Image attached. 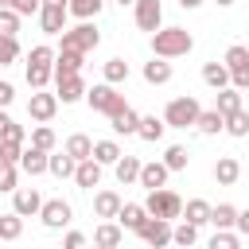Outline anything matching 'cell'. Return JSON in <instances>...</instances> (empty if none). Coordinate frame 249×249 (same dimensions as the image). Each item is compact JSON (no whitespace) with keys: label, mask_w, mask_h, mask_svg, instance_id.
<instances>
[{"label":"cell","mask_w":249,"mask_h":249,"mask_svg":"<svg viewBox=\"0 0 249 249\" xmlns=\"http://www.w3.org/2000/svg\"><path fill=\"white\" fill-rule=\"evenodd\" d=\"M191 47H195V39H191L187 27H160V31H152V51H156V58H179V54H187Z\"/></svg>","instance_id":"obj_1"},{"label":"cell","mask_w":249,"mask_h":249,"mask_svg":"<svg viewBox=\"0 0 249 249\" xmlns=\"http://www.w3.org/2000/svg\"><path fill=\"white\" fill-rule=\"evenodd\" d=\"M198 113H202V105H198V97H191V93H183V97H175V101H167V109H163V124H167V128H195V121H198Z\"/></svg>","instance_id":"obj_2"},{"label":"cell","mask_w":249,"mask_h":249,"mask_svg":"<svg viewBox=\"0 0 249 249\" xmlns=\"http://www.w3.org/2000/svg\"><path fill=\"white\" fill-rule=\"evenodd\" d=\"M144 210L152 214V218H179L183 214V198L175 195V191H167V187H156V191H148V198H144Z\"/></svg>","instance_id":"obj_3"},{"label":"cell","mask_w":249,"mask_h":249,"mask_svg":"<svg viewBox=\"0 0 249 249\" xmlns=\"http://www.w3.org/2000/svg\"><path fill=\"white\" fill-rule=\"evenodd\" d=\"M97 43H101V35H97V27H93L89 19H82L78 27H66V31H62V51H78V54H89Z\"/></svg>","instance_id":"obj_4"},{"label":"cell","mask_w":249,"mask_h":249,"mask_svg":"<svg viewBox=\"0 0 249 249\" xmlns=\"http://www.w3.org/2000/svg\"><path fill=\"white\" fill-rule=\"evenodd\" d=\"M86 101H89V109H93V113H105V117H113V113H121V109H124V97H121V93H117V86H109V82H101V86L86 89Z\"/></svg>","instance_id":"obj_5"},{"label":"cell","mask_w":249,"mask_h":249,"mask_svg":"<svg viewBox=\"0 0 249 249\" xmlns=\"http://www.w3.org/2000/svg\"><path fill=\"white\" fill-rule=\"evenodd\" d=\"M136 233H140V241H144V245H152V249L171 245V222H167V218H152V214H148V218H144V226H140Z\"/></svg>","instance_id":"obj_6"},{"label":"cell","mask_w":249,"mask_h":249,"mask_svg":"<svg viewBox=\"0 0 249 249\" xmlns=\"http://www.w3.org/2000/svg\"><path fill=\"white\" fill-rule=\"evenodd\" d=\"M54 113H58V97H54V93L35 89V93H31V101H27V117H31V121H39V124H47Z\"/></svg>","instance_id":"obj_7"},{"label":"cell","mask_w":249,"mask_h":249,"mask_svg":"<svg viewBox=\"0 0 249 249\" xmlns=\"http://www.w3.org/2000/svg\"><path fill=\"white\" fill-rule=\"evenodd\" d=\"M132 8H136V27L140 31H160V23H163V4L160 0H136Z\"/></svg>","instance_id":"obj_8"},{"label":"cell","mask_w":249,"mask_h":249,"mask_svg":"<svg viewBox=\"0 0 249 249\" xmlns=\"http://www.w3.org/2000/svg\"><path fill=\"white\" fill-rule=\"evenodd\" d=\"M39 218H43L47 230H62V226L70 222V202H62V198H47V202L39 206Z\"/></svg>","instance_id":"obj_9"},{"label":"cell","mask_w":249,"mask_h":249,"mask_svg":"<svg viewBox=\"0 0 249 249\" xmlns=\"http://www.w3.org/2000/svg\"><path fill=\"white\" fill-rule=\"evenodd\" d=\"M39 206H43V198H39V191H35V187H16V191H12V210H16L19 218L39 214Z\"/></svg>","instance_id":"obj_10"},{"label":"cell","mask_w":249,"mask_h":249,"mask_svg":"<svg viewBox=\"0 0 249 249\" xmlns=\"http://www.w3.org/2000/svg\"><path fill=\"white\" fill-rule=\"evenodd\" d=\"M66 8H58V4H43L39 8V27L47 31V35H62L66 31Z\"/></svg>","instance_id":"obj_11"},{"label":"cell","mask_w":249,"mask_h":249,"mask_svg":"<svg viewBox=\"0 0 249 249\" xmlns=\"http://www.w3.org/2000/svg\"><path fill=\"white\" fill-rule=\"evenodd\" d=\"M54 86H58V101L62 105H74V101H82L86 97V82H82V74H66V78H54Z\"/></svg>","instance_id":"obj_12"},{"label":"cell","mask_w":249,"mask_h":249,"mask_svg":"<svg viewBox=\"0 0 249 249\" xmlns=\"http://www.w3.org/2000/svg\"><path fill=\"white\" fill-rule=\"evenodd\" d=\"M47 160H51V152H43V148H23V152H19V171L35 179V175L47 171Z\"/></svg>","instance_id":"obj_13"},{"label":"cell","mask_w":249,"mask_h":249,"mask_svg":"<svg viewBox=\"0 0 249 249\" xmlns=\"http://www.w3.org/2000/svg\"><path fill=\"white\" fill-rule=\"evenodd\" d=\"M144 218H148L144 202H121V210H117V226L121 230H132V233L144 226Z\"/></svg>","instance_id":"obj_14"},{"label":"cell","mask_w":249,"mask_h":249,"mask_svg":"<svg viewBox=\"0 0 249 249\" xmlns=\"http://www.w3.org/2000/svg\"><path fill=\"white\" fill-rule=\"evenodd\" d=\"M74 183L78 187H86V191H93L97 183H101V163L89 156V160H78V167H74Z\"/></svg>","instance_id":"obj_15"},{"label":"cell","mask_w":249,"mask_h":249,"mask_svg":"<svg viewBox=\"0 0 249 249\" xmlns=\"http://www.w3.org/2000/svg\"><path fill=\"white\" fill-rule=\"evenodd\" d=\"M167 175H171V171L163 167V160H156V163H140V179H136V183H140L144 191H156V187L167 183Z\"/></svg>","instance_id":"obj_16"},{"label":"cell","mask_w":249,"mask_h":249,"mask_svg":"<svg viewBox=\"0 0 249 249\" xmlns=\"http://www.w3.org/2000/svg\"><path fill=\"white\" fill-rule=\"evenodd\" d=\"M109 124H113V132H121V136H136V124H140V113H136L132 105H124L121 113H113V117H109Z\"/></svg>","instance_id":"obj_17"},{"label":"cell","mask_w":249,"mask_h":249,"mask_svg":"<svg viewBox=\"0 0 249 249\" xmlns=\"http://www.w3.org/2000/svg\"><path fill=\"white\" fill-rule=\"evenodd\" d=\"M113 171H117V183H121V187H128V183H136V179H140V160H136V156H128V152H121V160L113 163Z\"/></svg>","instance_id":"obj_18"},{"label":"cell","mask_w":249,"mask_h":249,"mask_svg":"<svg viewBox=\"0 0 249 249\" xmlns=\"http://www.w3.org/2000/svg\"><path fill=\"white\" fill-rule=\"evenodd\" d=\"M124 241V230L117 226V222H101L97 230H93V245H101V249H117Z\"/></svg>","instance_id":"obj_19"},{"label":"cell","mask_w":249,"mask_h":249,"mask_svg":"<svg viewBox=\"0 0 249 249\" xmlns=\"http://www.w3.org/2000/svg\"><path fill=\"white\" fill-rule=\"evenodd\" d=\"M82 58L78 51H58L54 54V78H66V74H82Z\"/></svg>","instance_id":"obj_20"},{"label":"cell","mask_w":249,"mask_h":249,"mask_svg":"<svg viewBox=\"0 0 249 249\" xmlns=\"http://www.w3.org/2000/svg\"><path fill=\"white\" fill-rule=\"evenodd\" d=\"M214 179H218L222 187H233V183L241 179V163H237L233 156H222V160L214 163Z\"/></svg>","instance_id":"obj_21"},{"label":"cell","mask_w":249,"mask_h":249,"mask_svg":"<svg viewBox=\"0 0 249 249\" xmlns=\"http://www.w3.org/2000/svg\"><path fill=\"white\" fill-rule=\"evenodd\" d=\"M117 210H121V195L117 191H97L93 195V214L97 218H117Z\"/></svg>","instance_id":"obj_22"},{"label":"cell","mask_w":249,"mask_h":249,"mask_svg":"<svg viewBox=\"0 0 249 249\" xmlns=\"http://www.w3.org/2000/svg\"><path fill=\"white\" fill-rule=\"evenodd\" d=\"M179 218L191 222V226H206L210 222V202L206 198H191V202H183V214Z\"/></svg>","instance_id":"obj_23"},{"label":"cell","mask_w":249,"mask_h":249,"mask_svg":"<svg viewBox=\"0 0 249 249\" xmlns=\"http://www.w3.org/2000/svg\"><path fill=\"white\" fill-rule=\"evenodd\" d=\"M144 82H148V86H163V82H171V62H167V58H152V62H144Z\"/></svg>","instance_id":"obj_24"},{"label":"cell","mask_w":249,"mask_h":249,"mask_svg":"<svg viewBox=\"0 0 249 249\" xmlns=\"http://www.w3.org/2000/svg\"><path fill=\"white\" fill-rule=\"evenodd\" d=\"M163 117H140V124H136V136L144 140V144H156V140H163Z\"/></svg>","instance_id":"obj_25"},{"label":"cell","mask_w":249,"mask_h":249,"mask_svg":"<svg viewBox=\"0 0 249 249\" xmlns=\"http://www.w3.org/2000/svg\"><path fill=\"white\" fill-rule=\"evenodd\" d=\"M233 222H237V206H233V202L210 206V226H214V230H233Z\"/></svg>","instance_id":"obj_26"},{"label":"cell","mask_w":249,"mask_h":249,"mask_svg":"<svg viewBox=\"0 0 249 249\" xmlns=\"http://www.w3.org/2000/svg\"><path fill=\"white\" fill-rule=\"evenodd\" d=\"M202 82H206L210 89H226V86H230V70H226V62H206V66H202Z\"/></svg>","instance_id":"obj_27"},{"label":"cell","mask_w":249,"mask_h":249,"mask_svg":"<svg viewBox=\"0 0 249 249\" xmlns=\"http://www.w3.org/2000/svg\"><path fill=\"white\" fill-rule=\"evenodd\" d=\"M214 109H218L222 117H230V113H237V109H241V89H233V86H226V89H218V97H214Z\"/></svg>","instance_id":"obj_28"},{"label":"cell","mask_w":249,"mask_h":249,"mask_svg":"<svg viewBox=\"0 0 249 249\" xmlns=\"http://www.w3.org/2000/svg\"><path fill=\"white\" fill-rule=\"evenodd\" d=\"M195 128H198L202 136H214V132H222V128H226V117H222L218 109H202V113H198V121H195Z\"/></svg>","instance_id":"obj_29"},{"label":"cell","mask_w":249,"mask_h":249,"mask_svg":"<svg viewBox=\"0 0 249 249\" xmlns=\"http://www.w3.org/2000/svg\"><path fill=\"white\" fill-rule=\"evenodd\" d=\"M93 160H97L101 167H113V163L121 160V144H117V140H93Z\"/></svg>","instance_id":"obj_30"},{"label":"cell","mask_w":249,"mask_h":249,"mask_svg":"<svg viewBox=\"0 0 249 249\" xmlns=\"http://www.w3.org/2000/svg\"><path fill=\"white\" fill-rule=\"evenodd\" d=\"M66 156H74V160H89L93 156V140L86 136V132H74L70 140H66V148H62Z\"/></svg>","instance_id":"obj_31"},{"label":"cell","mask_w":249,"mask_h":249,"mask_svg":"<svg viewBox=\"0 0 249 249\" xmlns=\"http://www.w3.org/2000/svg\"><path fill=\"white\" fill-rule=\"evenodd\" d=\"M101 8H105V0H66V12L74 19H93Z\"/></svg>","instance_id":"obj_32"},{"label":"cell","mask_w":249,"mask_h":249,"mask_svg":"<svg viewBox=\"0 0 249 249\" xmlns=\"http://www.w3.org/2000/svg\"><path fill=\"white\" fill-rule=\"evenodd\" d=\"M74 167H78V160H74V156H66V152L47 160V171H51V175H58V179H70V175H74Z\"/></svg>","instance_id":"obj_33"},{"label":"cell","mask_w":249,"mask_h":249,"mask_svg":"<svg viewBox=\"0 0 249 249\" xmlns=\"http://www.w3.org/2000/svg\"><path fill=\"white\" fill-rule=\"evenodd\" d=\"M171 241H175L179 249H191V245L198 241V226H191V222H179V226H171Z\"/></svg>","instance_id":"obj_34"},{"label":"cell","mask_w":249,"mask_h":249,"mask_svg":"<svg viewBox=\"0 0 249 249\" xmlns=\"http://www.w3.org/2000/svg\"><path fill=\"white\" fill-rule=\"evenodd\" d=\"M23 233V218L12 210V214H0V241H16Z\"/></svg>","instance_id":"obj_35"},{"label":"cell","mask_w":249,"mask_h":249,"mask_svg":"<svg viewBox=\"0 0 249 249\" xmlns=\"http://www.w3.org/2000/svg\"><path fill=\"white\" fill-rule=\"evenodd\" d=\"M51 78H54V66H39V62H27V86H31V89H43Z\"/></svg>","instance_id":"obj_36"},{"label":"cell","mask_w":249,"mask_h":249,"mask_svg":"<svg viewBox=\"0 0 249 249\" xmlns=\"http://www.w3.org/2000/svg\"><path fill=\"white\" fill-rule=\"evenodd\" d=\"M222 62H226V70H230V74H233V70H245V66H249V47L233 43V47L226 51V58H222Z\"/></svg>","instance_id":"obj_37"},{"label":"cell","mask_w":249,"mask_h":249,"mask_svg":"<svg viewBox=\"0 0 249 249\" xmlns=\"http://www.w3.org/2000/svg\"><path fill=\"white\" fill-rule=\"evenodd\" d=\"M206 249H241V233H233V230H214V237L206 241Z\"/></svg>","instance_id":"obj_38"},{"label":"cell","mask_w":249,"mask_h":249,"mask_svg":"<svg viewBox=\"0 0 249 249\" xmlns=\"http://www.w3.org/2000/svg\"><path fill=\"white\" fill-rule=\"evenodd\" d=\"M105 82H109V86L128 82V62H124V58H109V62H105Z\"/></svg>","instance_id":"obj_39"},{"label":"cell","mask_w":249,"mask_h":249,"mask_svg":"<svg viewBox=\"0 0 249 249\" xmlns=\"http://www.w3.org/2000/svg\"><path fill=\"white\" fill-rule=\"evenodd\" d=\"M187 160H191V156H187V148H183V144H171V148L163 152V167H167V171H183V167H187Z\"/></svg>","instance_id":"obj_40"},{"label":"cell","mask_w":249,"mask_h":249,"mask_svg":"<svg viewBox=\"0 0 249 249\" xmlns=\"http://www.w3.org/2000/svg\"><path fill=\"white\" fill-rule=\"evenodd\" d=\"M222 132H230V136H249V113H245V109L230 113V117H226V128H222Z\"/></svg>","instance_id":"obj_41"},{"label":"cell","mask_w":249,"mask_h":249,"mask_svg":"<svg viewBox=\"0 0 249 249\" xmlns=\"http://www.w3.org/2000/svg\"><path fill=\"white\" fill-rule=\"evenodd\" d=\"M19 58V43H16V35H0V66H12Z\"/></svg>","instance_id":"obj_42"},{"label":"cell","mask_w":249,"mask_h":249,"mask_svg":"<svg viewBox=\"0 0 249 249\" xmlns=\"http://www.w3.org/2000/svg\"><path fill=\"white\" fill-rule=\"evenodd\" d=\"M16 183H19L16 163H0V195H12V191H16Z\"/></svg>","instance_id":"obj_43"},{"label":"cell","mask_w":249,"mask_h":249,"mask_svg":"<svg viewBox=\"0 0 249 249\" xmlns=\"http://www.w3.org/2000/svg\"><path fill=\"white\" fill-rule=\"evenodd\" d=\"M4 8H12L16 16H39V8H43V0H0Z\"/></svg>","instance_id":"obj_44"},{"label":"cell","mask_w":249,"mask_h":249,"mask_svg":"<svg viewBox=\"0 0 249 249\" xmlns=\"http://www.w3.org/2000/svg\"><path fill=\"white\" fill-rule=\"evenodd\" d=\"M31 148H43V152H54V132H51L47 124H39V128L31 132Z\"/></svg>","instance_id":"obj_45"},{"label":"cell","mask_w":249,"mask_h":249,"mask_svg":"<svg viewBox=\"0 0 249 249\" xmlns=\"http://www.w3.org/2000/svg\"><path fill=\"white\" fill-rule=\"evenodd\" d=\"M19 152H23V144H16V140H0V163H16V167H19Z\"/></svg>","instance_id":"obj_46"},{"label":"cell","mask_w":249,"mask_h":249,"mask_svg":"<svg viewBox=\"0 0 249 249\" xmlns=\"http://www.w3.org/2000/svg\"><path fill=\"white\" fill-rule=\"evenodd\" d=\"M16 31H19V16L0 4V35H16Z\"/></svg>","instance_id":"obj_47"},{"label":"cell","mask_w":249,"mask_h":249,"mask_svg":"<svg viewBox=\"0 0 249 249\" xmlns=\"http://www.w3.org/2000/svg\"><path fill=\"white\" fill-rule=\"evenodd\" d=\"M27 62H39V66H54V51L51 47H31V54H27Z\"/></svg>","instance_id":"obj_48"},{"label":"cell","mask_w":249,"mask_h":249,"mask_svg":"<svg viewBox=\"0 0 249 249\" xmlns=\"http://www.w3.org/2000/svg\"><path fill=\"white\" fill-rule=\"evenodd\" d=\"M62 249H89V241H86V233L70 230V233H66V241H62Z\"/></svg>","instance_id":"obj_49"},{"label":"cell","mask_w":249,"mask_h":249,"mask_svg":"<svg viewBox=\"0 0 249 249\" xmlns=\"http://www.w3.org/2000/svg\"><path fill=\"white\" fill-rule=\"evenodd\" d=\"M23 136H27V132H23V124H16V121H12V124L4 128V136H0V140H16V144H23Z\"/></svg>","instance_id":"obj_50"},{"label":"cell","mask_w":249,"mask_h":249,"mask_svg":"<svg viewBox=\"0 0 249 249\" xmlns=\"http://www.w3.org/2000/svg\"><path fill=\"white\" fill-rule=\"evenodd\" d=\"M230 86H233V89H249V66H245V70H233V74H230Z\"/></svg>","instance_id":"obj_51"},{"label":"cell","mask_w":249,"mask_h":249,"mask_svg":"<svg viewBox=\"0 0 249 249\" xmlns=\"http://www.w3.org/2000/svg\"><path fill=\"white\" fill-rule=\"evenodd\" d=\"M12 101H16V86L12 82H0V109H8Z\"/></svg>","instance_id":"obj_52"},{"label":"cell","mask_w":249,"mask_h":249,"mask_svg":"<svg viewBox=\"0 0 249 249\" xmlns=\"http://www.w3.org/2000/svg\"><path fill=\"white\" fill-rule=\"evenodd\" d=\"M233 230L249 237V210H237V222H233Z\"/></svg>","instance_id":"obj_53"},{"label":"cell","mask_w":249,"mask_h":249,"mask_svg":"<svg viewBox=\"0 0 249 249\" xmlns=\"http://www.w3.org/2000/svg\"><path fill=\"white\" fill-rule=\"evenodd\" d=\"M8 124H12V117H8L4 109H0V136H4V128H8Z\"/></svg>","instance_id":"obj_54"},{"label":"cell","mask_w":249,"mask_h":249,"mask_svg":"<svg viewBox=\"0 0 249 249\" xmlns=\"http://www.w3.org/2000/svg\"><path fill=\"white\" fill-rule=\"evenodd\" d=\"M179 4H183V8H198L202 0H179Z\"/></svg>","instance_id":"obj_55"},{"label":"cell","mask_w":249,"mask_h":249,"mask_svg":"<svg viewBox=\"0 0 249 249\" xmlns=\"http://www.w3.org/2000/svg\"><path fill=\"white\" fill-rule=\"evenodd\" d=\"M214 4H218V8H230V4H233V0H214Z\"/></svg>","instance_id":"obj_56"},{"label":"cell","mask_w":249,"mask_h":249,"mask_svg":"<svg viewBox=\"0 0 249 249\" xmlns=\"http://www.w3.org/2000/svg\"><path fill=\"white\" fill-rule=\"evenodd\" d=\"M43 4H58V8H66V0H43Z\"/></svg>","instance_id":"obj_57"},{"label":"cell","mask_w":249,"mask_h":249,"mask_svg":"<svg viewBox=\"0 0 249 249\" xmlns=\"http://www.w3.org/2000/svg\"><path fill=\"white\" fill-rule=\"evenodd\" d=\"M117 4H121V8H124V4H136V0H117Z\"/></svg>","instance_id":"obj_58"},{"label":"cell","mask_w":249,"mask_h":249,"mask_svg":"<svg viewBox=\"0 0 249 249\" xmlns=\"http://www.w3.org/2000/svg\"><path fill=\"white\" fill-rule=\"evenodd\" d=\"M93 249H101V245H93Z\"/></svg>","instance_id":"obj_59"}]
</instances>
